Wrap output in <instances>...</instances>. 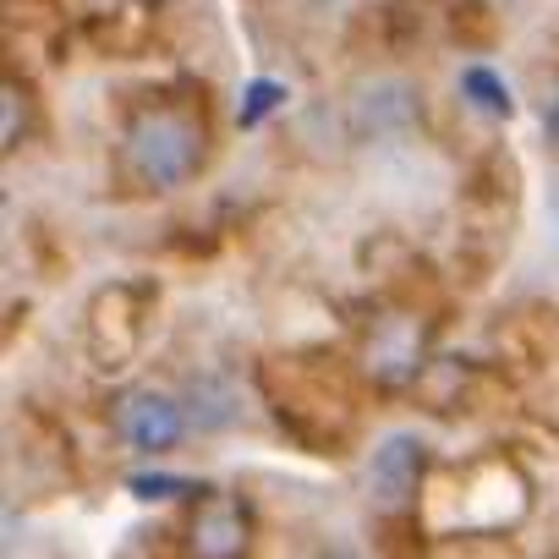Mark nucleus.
<instances>
[{"label":"nucleus","mask_w":559,"mask_h":559,"mask_svg":"<svg viewBox=\"0 0 559 559\" xmlns=\"http://www.w3.org/2000/svg\"><path fill=\"white\" fill-rule=\"evenodd\" d=\"M187 483L181 477H132V493L138 499H176Z\"/></svg>","instance_id":"9b49d317"},{"label":"nucleus","mask_w":559,"mask_h":559,"mask_svg":"<svg viewBox=\"0 0 559 559\" xmlns=\"http://www.w3.org/2000/svg\"><path fill=\"white\" fill-rule=\"evenodd\" d=\"M368 362H373L379 379L406 384L417 373V362H423V335L412 324H384V330H373V357Z\"/></svg>","instance_id":"423d86ee"},{"label":"nucleus","mask_w":559,"mask_h":559,"mask_svg":"<svg viewBox=\"0 0 559 559\" xmlns=\"http://www.w3.org/2000/svg\"><path fill=\"white\" fill-rule=\"evenodd\" d=\"M423 477H428V444H423L417 433H390V439L373 450L362 483H368V499H373L379 510H401V504L417 499Z\"/></svg>","instance_id":"7ed1b4c3"},{"label":"nucleus","mask_w":559,"mask_h":559,"mask_svg":"<svg viewBox=\"0 0 559 559\" xmlns=\"http://www.w3.org/2000/svg\"><path fill=\"white\" fill-rule=\"evenodd\" d=\"M121 159L143 192H176L203 165V127L170 105L138 110L121 132Z\"/></svg>","instance_id":"f257e3e1"},{"label":"nucleus","mask_w":559,"mask_h":559,"mask_svg":"<svg viewBox=\"0 0 559 559\" xmlns=\"http://www.w3.org/2000/svg\"><path fill=\"white\" fill-rule=\"evenodd\" d=\"M116 428H121V439H127L132 450H143V455H170V450L187 439L192 417H187V406H181L176 395H165V390H132V395H121V406H116Z\"/></svg>","instance_id":"f03ea898"},{"label":"nucleus","mask_w":559,"mask_h":559,"mask_svg":"<svg viewBox=\"0 0 559 559\" xmlns=\"http://www.w3.org/2000/svg\"><path fill=\"white\" fill-rule=\"evenodd\" d=\"M23 83L17 78H7V110H0V143H7V148H17L23 143Z\"/></svg>","instance_id":"9d476101"},{"label":"nucleus","mask_w":559,"mask_h":559,"mask_svg":"<svg viewBox=\"0 0 559 559\" xmlns=\"http://www.w3.org/2000/svg\"><path fill=\"white\" fill-rule=\"evenodd\" d=\"M308 559H357V554H341V548H319V554H308Z\"/></svg>","instance_id":"ddd939ff"},{"label":"nucleus","mask_w":559,"mask_h":559,"mask_svg":"<svg viewBox=\"0 0 559 559\" xmlns=\"http://www.w3.org/2000/svg\"><path fill=\"white\" fill-rule=\"evenodd\" d=\"M181 406H187V417L198 428H230L241 417V401H236V390L225 379H192L187 395H181Z\"/></svg>","instance_id":"0eeeda50"},{"label":"nucleus","mask_w":559,"mask_h":559,"mask_svg":"<svg viewBox=\"0 0 559 559\" xmlns=\"http://www.w3.org/2000/svg\"><path fill=\"white\" fill-rule=\"evenodd\" d=\"M274 105H286V88H280L274 78L247 83V94H241V127H258L263 116H274Z\"/></svg>","instance_id":"1a4fd4ad"},{"label":"nucleus","mask_w":559,"mask_h":559,"mask_svg":"<svg viewBox=\"0 0 559 559\" xmlns=\"http://www.w3.org/2000/svg\"><path fill=\"white\" fill-rule=\"evenodd\" d=\"M412 116H417V94H412L401 78H373V83H362L357 99H352V121H357L368 138L401 132V127H412Z\"/></svg>","instance_id":"39448f33"},{"label":"nucleus","mask_w":559,"mask_h":559,"mask_svg":"<svg viewBox=\"0 0 559 559\" xmlns=\"http://www.w3.org/2000/svg\"><path fill=\"white\" fill-rule=\"evenodd\" d=\"M187 548L192 559H241L247 554V515L236 499L225 493H209L192 521H187Z\"/></svg>","instance_id":"20e7f679"},{"label":"nucleus","mask_w":559,"mask_h":559,"mask_svg":"<svg viewBox=\"0 0 559 559\" xmlns=\"http://www.w3.org/2000/svg\"><path fill=\"white\" fill-rule=\"evenodd\" d=\"M461 94H466L477 110H488L493 121H510V116H515L510 88H504V78H499L493 67H466V72H461Z\"/></svg>","instance_id":"6e6552de"},{"label":"nucleus","mask_w":559,"mask_h":559,"mask_svg":"<svg viewBox=\"0 0 559 559\" xmlns=\"http://www.w3.org/2000/svg\"><path fill=\"white\" fill-rule=\"evenodd\" d=\"M543 138H548V143L559 148V83H554V88L543 94Z\"/></svg>","instance_id":"f8f14e48"}]
</instances>
